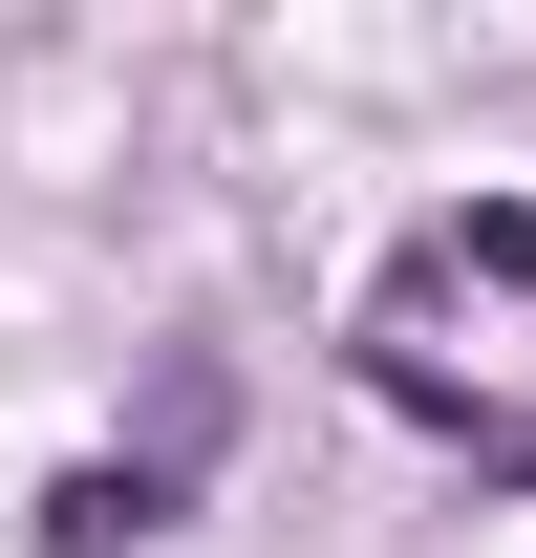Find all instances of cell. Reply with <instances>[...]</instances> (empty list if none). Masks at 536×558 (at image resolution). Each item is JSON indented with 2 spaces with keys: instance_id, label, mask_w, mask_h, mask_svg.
<instances>
[{
  "instance_id": "cell-1",
  "label": "cell",
  "mask_w": 536,
  "mask_h": 558,
  "mask_svg": "<svg viewBox=\"0 0 536 558\" xmlns=\"http://www.w3.org/2000/svg\"><path fill=\"white\" fill-rule=\"evenodd\" d=\"M130 537H172V473H150V451H86V473L44 494V558H130Z\"/></svg>"
},
{
  "instance_id": "cell-2",
  "label": "cell",
  "mask_w": 536,
  "mask_h": 558,
  "mask_svg": "<svg viewBox=\"0 0 536 558\" xmlns=\"http://www.w3.org/2000/svg\"><path fill=\"white\" fill-rule=\"evenodd\" d=\"M451 279H494V301H536V194H472V215H451Z\"/></svg>"
},
{
  "instance_id": "cell-3",
  "label": "cell",
  "mask_w": 536,
  "mask_h": 558,
  "mask_svg": "<svg viewBox=\"0 0 536 558\" xmlns=\"http://www.w3.org/2000/svg\"><path fill=\"white\" fill-rule=\"evenodd\" d=\"M515 494H536V451H515Z\"/></svg>"
}]
</instances>
